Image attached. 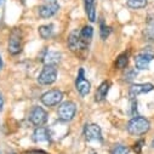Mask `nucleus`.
<instances>
[{
  "mask_svg": "<svg viewBox=\"0 0 154 154\" xmlns=\"http://www.w3.org/2000/svg\"><path fill=\"white\" fill-rule=\"evenodd\" d=\"M154 58V50L152 48H144L135 58V66L140 70L149 68V63Z\"/></svg>",
  "mask_w": 154,
  "mask_h": 154,
  "instance_id": "7ed1b4c3",
  "label": "nucleus"
},
{
  "mask_svg": "<svg viewBox=\"0 0 154 154\" xmlns=\"http://www.w3.org/2000/svg\"><path fill=\"white\" fill-rule=\"evenodd\" d=\"M68 46H69V49L73 51V52H78V51H80V50H84V49H86L83 44H82V42H80V39H79V32L78 30H73L70 34H69V36H68Z\"/></svg>",
  "mask_w": 154,
  "mask_h": 154,
  "instance_id": "f8f14e48",
  "label": "nucleus"
},
{
  "mask_svg": "<svg viewBox=\"0 0 154 154\" xmlns=\"http://www.w3.org/2000/svg\"><path fill=\"white\" fill-rule=\"evenodd\" d=\"M3 68V60H2V56H0V69Z\"/></svg>",
  "mask_w": 154,
  "mask_h": 154,
  "instance_id": "a878e982",
  "label": "nucleus"
},
{
  "mask_svg": "<svg viewBox=\"0 0 154 154\" xmlns=\"http://www.w3.org/2000/svg\"><path fill=\"white\" fill-rule=\"evenodd\" d=\"M57 79V68L56 66L45 64L42 73L38 76V83L40 85H51Z\"/></svg>",
  "mask_w": 154,
  "mask_h": 154,
  "instance_id": "f03ea898",
  "label": "nucleus"
},
{
  "mask_svg": "<svg viewBox=\"0 0 154 154\" xmlns=\"http://www.w3.org/2000/svg\"><path fill=\"white\" fill-rule=\"evenodd\" d=\"M75 113H76V106L74 102L70 101L63 102L62 104L58 106L57 109V115L61 122H70L75 117Z\"/></svg>",
  "mask_w": 154,
  "mask_h": 154,
  "instance_id": "20e7f679",
  "label": "nucleus"
},
{
  "mask_svg": "<svg viewBox=\"0 0 154 154\" xmlns=\"http://www.w3.org/2000/svg\"><path fill=\"white\" fill-rule=\"evenodd\" d=\"M50 140V132L48 129L43 128V126H38L34 132H33V141L36 143L40 142H46Z\"/></svg>",
  "mask_w": 154,
  "mask_h": 154,
  "instance_id": "ddd939ff",
  "label": "nucleus"
},
{
  "mask_svg": "<svg viewBox=\"0 0 154 154\" xmlns=\"http://www.w3.org/2000/svg\"><path fill=\"white\" fill-rule=\"evenodd\" d=\"M8 51L11 55H18L22 51V35L20 29H14L10 34L9 38V45H8Z\"/></svg>",
  "mask_w": 154,
  "mask_h": 154,
  "instance_id": "0eeeda50",
  "label": "nucleus"
},
{
  "mask_svg": "<svg viewBox=\"0 0 154 154\" xmlns=\"http://www.w3.org/2000/svg\"><path fill=\"white\" fill-rule=\"evenodd\" d=\"M154 89V85L150 83H146V84H135L129 89V97L130 98H135L142 94H147L149 91H152Z\"/></svg>",
  "mask_w": 154,
  "mask_h": 154,
  "instance_id": "9b49d317",
  "label": "nucleus"
},
{
  "mask_svg": "<svg viewBox=\"0 0 154 154\" xmlns=\"http://www.w3.org/2000/svg\"><path fill=\"white\" fill-rule=\"evenodd\" d=\"M4 2H5V0H0V4H3Z\"/></svg>",
  "mask_w": 154,
  "mask_h": 154,
  "instance_id": "cd10ccee",
  "label": "nucleus"
},
{
  "mask_svg": "<svg viewBox=\"0 0 154 154\" xmlns=\"http://www.w3.org/2000/svg\"><path fill=\"white\" fill-rule=\"evenodd\" d=\"M60 61H61V54H58L57 51H46L45 56L43 57V62L45 64L56 66Z\"/></svg>",
  "mask_w": 154,
  "mask_h": 154,
  "instance_id": "dca6fc26",
  "label": "nucleus"
},
{
  "mask_svg": "<svg viewBox=\"0 0 154 154\" xmlns=\"http://www.w3.org/2000/svg\"><path fill=\"white\" fill-rule=\"evenodd\" d=\"M58 9H60V5L57 3L49 2V3L43 4L42 6H39V9H38V12H39V16L42 18H50L54 15L57 14Z\"/></svg>",
  "mask_w": 154,
  "mask_h": 154,
  "instance_id": "1a4fd4ad",
  "label": "nucleus"
},
{
  "mask_svg": "<svg viewBox=\"0 0 154 154\" xmlns=\"http://www.w3.org/2000/svg\"><path fill=\"white\" fill-rule=\"evenodd\" d=\"M150 147H152V148H154V140L152 141V144H150Z\"/></svg>",
  "mask_w": 154,
  "mask_h": 154,
  "instance_id": "bb28decb",
  "label": "nucleus"
},
{
  "mask_svg": "<svg viewBox=\"0 0 154 154\" xmlns=\"http://www.w3.org/2000/svg\"><path fill=\"white\" fill-rule=\"evenodd\" d=\"M126 4L131 9H142L147 5V0H128Z\"/></svg>",
  "mask_w": 154,
  "mask_h": 154,
  "instance_id": "412c9836",
  "label": "nucleus"
},
{
  "mask_svg": "<svg viewBox=\"0 0 154 154\" xmlns=\"http://www.w3.org/2000/svg\"><path fill=\"white\" fill-rule=\"evenodd\" d=\"M129 63V52H123L122 55L118 56L117 61H115V67L119 69H125Z\"/></svg>",
  "mask_w": 154,
  "mask_h": 154,
  "instance_id": "6ab92c4d",
  "label": "nucleus"
},
{
  "mask_svg": "<svg viewBox=\"0 0 154 154\" xmlns=\"http://www.w3.org/2000/svg\"><path fill=\"white\" fill-rule=\"evenodd\" d=\"M84 136L88 141H101L102 140L101 128L96 124H88L84 128Z\"/></svg>",
  "mask_w": 154,
  "mask_h": 154,
  "instance_id": "9d476101",
  "label": "nucleus"
},
{
  "mask_svg": "<svg viewBox=\"0 0 154 154\" xmlns=\"http://www.w3.org/2000/svg\"><path fill=\"white\" fill-rule=\"evenodd\" d=\"M130 149L126 147V146H123V144H117L114 146L110 154H129Z\"/></svg>",
  "mask_w": 154,
  "mask_h": 154,
  "instance_id": "4be33fe9",
  "label": "nucleus"
},
{
  "mask_svg": "<svg viewBox=\"0 0 154 154\" xmlns=\"http://www.w3.org/2000/svg\"><path fill=\"white\" fill-rule=\"evenodd\" d=\"M143 144H144V141H143V140H140L138 142H136V143L134 144V150H135L137 154H141V150H142Z\"/></svg>",
  "mask_w": 154,
  "mask_h": 154,
  "instance_id": "393cba45",
  "label": "nucleus"
},
{
  "mask_svg": "<svg viewBox=\"0 0 154 154\" xmlns=\"http://www.w3.org/2000/svg\"><path fill=\"white\" fill-rule=\"evenodd\" d=\"M29 122L36 128L43 126L48 122V112L39 106H34L29 113Z\"/></svg>",
  "mask_w": 154,
  "mask_h": 154,
  "instance_id": "39448f33",
  "label": "nucleus"
},
{
  "mask_svg": "<svg viewBox=\"0 0 154 154\" xmlns=\"http://www.w3.org/2000/svg\"><path fill=\"white\" fill-rule=\"evenodd\" d=\"M109 88H110V82H103L96 90V94H95V101L96 102H102L106 100L107 97V94L109 91Z\"/></svg>",
  "mask_w": 154,
  "mask_h": 154,
  "instance_id": "2eb2a0df",
  "label": "nucleus"
},
{
  "mask_svg": "<svg viewBox=\"0 0 154 154\" xmlns=\"http://www.w3.org/2000/svg\"><path fill=\"white\" fill-rule=\"evenodd\" d=\"M38 32H39V35H40L42 39L46 40V39H49V38L52 35V33H54V26L52 24L40 26L39 29H38Z\"/></svg>",
  "mask_w": 154,
  "mask_h": 154,
  "instance_id": "a211bd4d",
  "label": "nucleus"
},
{
  "mask_svg": "<svg viewBox=\"0 0 154 154\" xmlns=\"http://www.w3.org/2000/svg\"><path fill=\"white\" fill-rule=\"evenodd\" d=\"M144 38L148 42H154V21H149L143 32Z\"/></svg>",
  "mask_w": 154,
  "mask_h": 154,
  "instance_id": "aec40b11",
  "label": "nucleus"
},
{
  "mask_svg": "<svg viewBox=\"0 0 154 154\" xmlns=\"http://www.w3.org/2000/svg\"><path fill=\"white\" fill-rule=\"evenodd\" d=\"M84 3H85L86 15H88L89 20L91 22H94L96 20V4H95V0H84Z\"/></svg>",
  "mask_w": 154,
  "mask_h": 154,
  "instance_id": "f3484780",
  "label": "nucleus"
},
{
  "mask_svg": "<svg viewBox=\"0 0 154 154\" xmlns=\"http://www.w3.org/2000/svg\"><path fill=\"white\" fill-rule=\"evenodd\" d=\"M136 75H137V73H136L135 69H126V72L124 74V79L126 82H131V80H134L136 78Z\"/></svg>",
  "mask_w": 154,
  "mask_h": 154,
  "instance_id": "b1692460",
  "label": "nucleus"
},
{
  "mask_svg": "<svg viewBox=\"0 0 154 154\" xmlns=\"http://www.w3.org/2000/svg\"><path fill=\"white\" fill-rule=\"evenodd\" d=\"M42 103L46 107H54L61 103V101L63 100V92L61 90L57 89H52L46 91L45 94L42 95Z\"/></svg>",
  "mask_w": 154,
  "mask_h": 154,
  "instance_id": "423d86ee",
  "label": "nucleus"
},
{
  "mask_svg": "<svg viewBox=\"0 0 154 154\" xmlns=\"http://www.w3.org/2000/svg\"><path fill=\"white\" fill-rule=\"evenodd\" d=\"M9 154H16V153H9Z\"/></svg>",
  "mask_w": 154,
  "mask_h": 154,
  "instance_id": "c85d7f7f",
  "label": "nucleus"
},
{
  "mask_svg": "<svg viewBox=\"0 0 154 154\" xmlns=\"http://www.w3.org/2000/svg\"><path fill=\"white\" fill-rule=\"evenodd\" d=\"M110 34V28L109 27H107L106 24H104V22L102 21L101 22V29H100V35H101V39H103V40H106L107 38H108V35Z\"/></svg>",
  "mask_w": 154,
  "mask_h": 154,
  "instance_id": "5701e85b",
  "label": "nucleus"
},
{
  "mask_svg": "<svg viewBox=\"0 0 154 154\" xmlns=\"http://www.w3.org/2000/svg\"><path fill=\"white\" fill-rule=\"evenodd\" d=\"M75 88H76L78 92L83 97L88 96L89 92H90V90H91L90 83L85 79V76H84V69H80L79 73H78V76H76V82H75Z\"/></svg>",
  "mask_w": 154,
  "mask_h": 154,
  "instance_id": "6e6552de",
  "label": "nucleus"
},
{
  "mask_svg": "<svg viewBox=\"0 0 154 154\" xmlns=\"http://www.w3.org/2000/svg\"><path fill=\"white\" fill-rule=\"evenodd\" d=\"M92 36H94V29L91 26H85L80 32H79V39L82 42V44L86 48L91 40H92Z\"/></svg>",
  "mask_w": 154,
  "mask_h": 154,
  "instance_id": "4468645a",
  "label": "nucleus"
},
{
  "mask_svg": "<svg viewBox=\"0 0 154 154\" xmlns=\"http://www.w3.org/2000/svg\"><path fill=\"white\" fill-rule=\"evenodd\" d=\"M150 129V123L147 118L144 117H140V115H136L134 117L129 124H128V132L132 136H141L144 135L149 131Z\"/></svg>",
  "mask_w": 154,
  "mask_h": 154,
  "instance_id": "f257e3e1",
  "label": "nucleus"
}]
</instances>
